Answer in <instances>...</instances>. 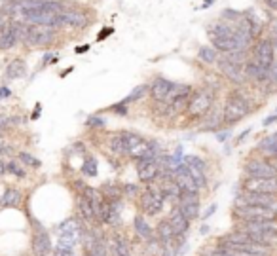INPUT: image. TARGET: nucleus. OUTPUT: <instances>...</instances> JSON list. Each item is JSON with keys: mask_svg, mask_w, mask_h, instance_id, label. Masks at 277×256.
<instances>
[{"mask_svg": "<svg viewBox=\"0 0 277 256\" xmlns=\"http://www.w3.org/2000/svg\"><path fill=\"white\" fill-rule=\"evenodd\" d=\"M224 123L226 125H233L239 120H243L245 116H249V112L253 110L251 108V101L247 95H243L239 89H235L228 95L226 103H224Z\"/></svg>", "mask_w": 277, "mask_h": 256, "instance_id": "1", "label": "nucleus"}, {"mask_svg": "<svg viewBox=\"0 0 277 256\" xmlns=\"http://www.w3.org/2000/svg\"><path fill=\"white\" fill-rule=\"evenodd\" d=\"M209 232V226H201V234H207Z\"/></svg>", "mask_w": 277, "mask_h": 256, "instance_id": "49", "label": "nucleus"}, {"mask_svg": "<svg viewBox=\"0 0 277 256\" xmlns=\"http://www.w3.org/2000/svg\"><path fill=\"white\" fill-rule=\"evenodd\" d=\"M61 19H63V25H68V27L82 28L88 25V17L80 12H74V10H65L61 14Z\"/></svg>", "mask_w": 277, "mask_h": 256, "instance_id": "22", "label": "nucleus"}, {"mask_svg": "<svg viewBox=\"0 0 277 256\" xmlns=\"http://www.w3.org/2000/svg\"><path fill=\"white\" fill-rule=\"evenodd\" d=\"M243 72H245V78L247 80H253V82L262 84L268 69H264L262 65H258L256 61H253V59H249L247 63H245V67H243Z\"/></svg>", "mask_w": 277, "mask_h": 256, "instance_id": "20", "label": "nucleus"}, {"mask_svg": "<svg viewBox=\"0 0 277 256\" xmlns=\"http://www.w3.org/2000/svg\"><path fill=\"white\" fill-rule=\"evenodd\" d=\"M125 256H133V254H125Z\"/></svg>", "mask_w": 277, "mask_h": 256, "instance_id": "50", "label": "nucleus"}, {"mask_svg": "<svg viewBox=\"0 0 277 256\" xmlns=\"http://www.w3.org/2000/svg\"><path fill=\"white\" fill-rule=\"evenodd\" d=\"M30 222H32V245H30L32 252H34V256H48L51 252L50 234L37 218H30Z\"/></svg>", "mask_w": 277, "mask_h": 256, "instance_id": "7", "label": "nucleus"}, {"mask_svg": "<svg viewBox=\"0 0 277 256\" xmlns=\"http://www.w3.org/2000/svg\"><path fill=\"white\" fill-rule=\"evenodd\" d=\"M163 205H165V198H163L160 188L148 186L145 192L141 194V209H143V213L148 214V216L160 214L161 211H163Z\"/></svg>", "mask_w": 277, "mask_h": 256, "instance_id": "6", "label": "nucleus"}, {"mask_svg": "<svg viewBox=\"0 0 277 256\" xmlns=\"http://www.w3.org/2000/svg\"><path fill=\"white\" fill-rule=\"evenodd\" d=\"M197 59L205 65H215L219 63V51L215 50L213 46H201L197 50Z\"/></svg>", "mask_w": 277, "mask_h": 256, "instance_id": "27", "label": "nucleus"}, {"mask_svg": "<svg viewBox=\"0 0 277 256\" xmlns=\"http://www.w3.org/2000/svg\"><path fill=\"white\" fill-rule=\"evenodd\" d=\"M275 44L271 42L270 38H260L256 40L253 46V61H256L258 65H262L264 69H270L271 63L275 61V50H273Z\"/></svg>", "mask_w": 277, "mask_h": 256, "instance_id": "8", "label": "nucleus"}, {"mask_svg": "<svg viewBox=\"0 0 277 256\" xmlns=\"http://www.w3.org/2000/svg\"><path fill=\"white\" fill-rule=\"evenodd\" d=\"M112 110H114V112H120V114H125V112H127V108H125L124 103H120V105H114V107H112Z\"/></svg>", "mask_w": 277, "mask_h": 256, "instance_id": "42", "label": "nucleus"}, {"mask_svg": "<svg viewBox=\"0 0 277 256\" xmlns=\"http://www.w3.org/2000/svg\"><path fill=\"white\" fill-rule=\"evenodd\" d=\"M233 218L237 222L270 220V218H277V211L260 205H235L233 207Z\"/></svg>", "mask_w": 277, "mask_h": 256, "instance_id": "4", "label": "nucleus"}, {"mask_svg": "<svg viewBox=\"0 0 277 256\" xmlns=\"http://www.w3.org/2000/svg\"><path fill=\"white\" fill-rule=\"evenodd\" d=\"M82 171H84V175H86V177H95V175H97V159H95L93 156L86 157Z\"/></svg>", "mask_w": 277, "mask_h": 256, "instance_id": "30", "label": "nucleus"}, {"mask_svg": "<svg viewBox=\"0 0 277 256\" xmlns=\"http://www.w3.org/2000/svg\"><path fill=\"white\" fill-rule=\"evenodd\" d=\"M23 201V194L17 188H8L6 192L2 194L0 198V205L2 207H19V203Z\"/></svg>", "mask_w": 277, "mask_h": 256, "instance_id": "26", "label": "nucleus"}, {"mask_svg": "<svg viewBox=\"0 0 277 256\" xmlns=\"http://www.w3.org/2000/svg\"><path fill=\"white\" fill-rule=\"evenodd\" d=\"M8 173V169H6V164H4V162H2V159H0V178L4 177V175H6Z\"/></svg>", "mask_w": 277, "mask_h": 256, "instance_id": "45", "label": "nucleus"}, {"mask_svg": "<svg viewBox=\"0 0 277 256\" xmlns=\"http://www.w3.org/2000/svg\"><path fill=\"white\" fill-rule=\"evenodd\" d=\"M137 177L141 182L150 184L156 178L160 177V164L156 157H145V159H137Z\"/></svg>", "mask_w": 277, "mask_h": 256, "instance_id": "12", "label": "nucleus"}, {"mask_svg": "<svg viewBox=\"0 0 277 256\" xmlns=\"http://www.w3.org/2000/svg\"><path fill=\"white\" fill-rule=\"evenodd\" d=\"M6 150V142H4V137L0 135V152H4Z\"/></svg>", "mask_w": 277, "mask_h": 256, "instance_id": "47", "label": "nucleus"}, {"mask_svg": "<svg viewBox=\"0 0 277 256\" xmlns=\"http://www.w3.org/2000/svg\"><path fill=\"white\" fill-rule=\"evenodd\" d=\"M215 107V91L211 87H201L192 93V99L186 108V116L190 120H201Z\"/></svg>", "mask_w": 277, "mask_h": 256, "instance_id": "2", "label": "nucleus"}, {"mask_svg": "<svg viewBox=\"0 0 277 256\" xmlns=\"http://www.w3.org/2000/svg\"><path fill=\"white\" fill-rule=\"evenodd\" d=\"M243 192H253V194H271L277 196V177L273 178H251L247 177L241 184Z\"/></svg>", "mask_w": 277, "mask_h": 256, "instance_id": "10", "label": "nucleus"}, {"mask_svg": "<svg viewBox=\"0 0 277 256\" xmlns=\"http://www.w3.org/2000/svg\"><path fill=\"white\" fill-rule=\"evenodd\" d=\"M99 192H101L107 199H110V201H120V199L124 198V190H122V184H118V182H112V180L105 182V184L99 188Z\"/></svg>", "mask_w": 277, "mask_h": 256, "instance_id": "23", "label": "nucleus"}, {"mask_svg": "<svg viewBox=\"0 0 277 256\" xmlns=\"http://www.w3.org/2000/svg\"><path fill=\"white\" fill-rule=\"evenodd\" d=\"M109 146H110V152L114 156H124L125 154V144H124V137L122 133H116L109 139Z\"/></svg>", "mask_w": 277, "mask_h": 256, "instance_id": "28", "label": "nucleus"}, {"mask_svg": "<svg viewBox=\"0 0 277 256\" xmlns=\"http://www.w3.org/2000/svg\"><path fill=\"white\" fill-rule=\"evenodd\" d=\"M173 171H175V182L179 184V188H181L183 192L199 194V186H197V182L194 180V177H192L190 169L186 167V164H179Z\"/></svg>", "mask_w": 277, "mask_h": 256, "instance_id": "13", "label": "nucleus"}, {"mask_svg": "<svg viewBox=\"0 0 277 256\" xmlns=\"http://www.w3.org/2000/svg\"><path fill=\"white\" fill-rule=\"evenodd\" d=\"M235 205H260V207H270L277 211V196L271 194H253V192H243L237 196Z\"/></svg>", "mask_w": 277, "mask_h": 256, "instance_id": "11", "label": "nucleus"}, {"mask_svg": "<svg viewBox=\"0 0 277 256\" xmlns=\"http://www.w3.org/2000/svg\"><path fill=\"white\" fill-rule=\"evenodd\" d=\"M169 222H171V226H173V230H175L177 235H186L190 230V220L184 216L183 213H181V209L179 207H173V211H171V214H169Z\"/></svg>", "mask_w": 277, "mask_h": 256, "instance_id": "19", "label": "nucleus"}, {"mask_svg": "<svg viewBox=\"0 0 277 256\" xmlns=\"http://www.w3.org/2000/svg\"><path fill=\"white\" fill-rule=\"evenodd\" d=\"M25 72H27V65H25V61H23V59H14V61L6 67V78L19 80L25 76Z\"/></svg>", "mask_w": 277, "mask_h": 256, "instance_id": "25", "label": "nucleus"}, {"mask_svg": "<svg viewBox=\"0 0 277 256\" xmlns=\"http://www.w3.org/2000/svg\"><path fill=\"white\" fill-rule=\"evenodd\" d=\"M133 228H135L137 235H141L145 241H148V239H152L154 237V230L150 228V224L146 222V218L143 214H137V216L133 218Z\"/></svg>", "mask_w": 277, "mask_h": 256, "instance_id": "24", "label": "nucleus"}, {"mask_svg": "<svg viewBox=\"0 0 277 256\" xmlns=\"http://www.w3.org/2000/svg\"><path fill=\"white\" fill-rule=\"evenodd\" d=\"M109 35H112V28H105V30H102L101 35L97 36V40H102V38H107Z\"/></svg>", "mask_w": 277, "mask_h": 256, "instance_id": "44", "label": "nucleus"}, {"mask_svg": "<svg viewBox=\"0 0 277 256\" xmlns=\"http://www.w3.org/2000/svg\"><path fill=\"white\" fill-rule=\"evenodd\" d=\"M184 164L190 165V167H197V169L201 171H207V164L199 156H186L184 157Z\"/></svg>", "mask_w": 277, "mask_h": 256, "instance_id": "33", "label": "nucleus"}, {"mask_svg": "<svg viewBox=\"0 0 277 256\" xmlns=\"http://www.w3.org/2000/svg\"><path fill=\"white\" fill-rule=\"evenodd\" d=\"M19 159H21L27 167H32V169H38V167H40V159L32 156L30 152H19Z\"/></svg>", "mask_w": 277, "mask_h": 256, "instance_id": "32", "label": "nucleus"}, {"mask_svg": "<svg viewBox=\"0 0 277 256\" xmlns=\"http://www.w3.org/2000/svg\"><path fill=\"white\" fill-rule=\"evenodd\" d=\"M6 169H8V173H12L15 177H19V178L25 177V169H21V165L17 164V162H8Z\"/></svg>", "mask_w": 277, "mask_h": 256, "instance_id": "34", "label": "nucleus"}, {"mask_svg": "<svg viewBox=\"0 0 277 256\" xmlns=\"http://www.w3.org/2000/svg\"><path fill=\"white\" fill-rule=\"evenodd\" d=\"M245 175L251 178H273L277 177V167L268 159H249L245 167Z\"/></svg>", "mask_w": 277, "mask_h": 256, "instance_id": "9", "label": "nucleus"}, {"mask_svg": "<svg viewBox=\"0 0 277 256\" xmlns=\"http://www.w3.org/2000/svg\"><path fill=\"white\" fill-rule=\"evenodd\" d=\"M154 235L160 239L165 247H169L171 243L175 241V230H173V226H171V222L169 220H160L158 222V226H156V232H154Z\"/></svg>", "mask_w": 277, "mask_h": 256, "instance_id": "21", "label": "nucleus"}, {"mask_svg": "<svg viewBox=\"0 0 277 256\" xmlns=\"http://www.w3.org/2000/svg\"><path fill=\"white\" fill-rule=\"evenodd\" d=\"M146 89H150V87H148V85H145V84L138 85V87H135V89H133V91L129 93V95H127V97H125L122 103H124V105H127V103H133V101L141 99V97H143V95L146 93Z\"/></svg>", "mask_w": 277, "mask_h": 256, "instance_id": "31", "label": "nucleus"}, {"mask_svg": "<svg viewBox=\"0 0 277 256\" xmlns=\"http://www.w3.org/2000/svg\"><path fill=\"white\" fill-rule=\"evenodd\" d=\"M19 42V23H10L0 30V50H12Z\"/></svg>", "mask_w": 277, "mask_h": 256, "instance_id": "17", "label": "nucleus"}, {"mask_svg": "<svg viewBox=\"0 0 277 256\" xmlns=\"http://www.w3.org/2000/svg\"><path fill=\"white\" fill-rule=\"evenodd\" d=\"M239 12H232V10H226L224 12V17H228V19H239Z\"/></svg>", "mask_w": 277, "mask_h": 256, "instance_id": "41", "label": "nucleus"}, {"mask_svg": "<svg viewBox=\"0 0 277 256\" xmlns=\"http://www.w3.org/2000/svg\"><path fill=\"white\" fill-rule=\"evenodd\" d=\"M167 256H169V254H167Z\"/></svg>", "mask_w": 277, "mask_h": 256, "instance_id": "51", "label": "nucleus"}, {"mask_svg": "<svg viewBox=\"0 0 277 256\" xmlns=\"http://www.w3.org/2000/svg\"><path fill=\"white\" fill-rule=\"evenodd\" d=\"M12 97V89L10 87H0V99H8Z\"/></svg>", "mask_w": 277, "mask_h": 256, "instance_id": "40", "label": "nucleus"}, {"mask_svg": "<svg viewBox=\"0 0 277 256\" xmlns=\"http://www.w3.org/2000/svg\"><path fill=\"white\" fill-rule=\"evenodd\" d=\"M173 85H175V82L158 76V78H154V82L150 84V91L148 93H150V97H152L156 103H165L171 89H173Z\"/></svg>", "mask_w": 277, "mask_h": 256, "instance_id": "15", "label": "nucleus"}, {"mask_svg": "<svg viewBox=\"0 0 277 256\" xmlns=\"http://www.w3.org/2000/svg\"><path fill=\"white\" fill-rule=\"evenodd\" d=\"M177 207L181 209V213H183L190 222L199 218V194L183 192L181 194V201H179Z\"/></svg>", "mask_w": 277, "mask_h": 256, "instance_id": "14", "label": "nucleus"}, {"mask_svg": "<svg viewBox=\"0 0 277 256\" xmlns=\"http://www.w3.org/2000/svg\"><path fill=\"white\" fill-rule=\"evenodd\" d=\"M264 2H266L271 10H277V0H264Z\"/></svg>", "mask_w": 277, "mask_h": 256, "instance_id": "46", "label": "nucleus"}, {"mask_svg": "<svg viewBox=\"0 0 277 256\" xmlns=\"http://www.w3.org/2000/svg\"><path fill=\"white\" fill-rule=\"evenodd\" d=\"M57 245L59 247H65V249H73L78 245V239H73V237H59L57 239Z\"/></svg>", "mask_w": 277, "mask_h": 256, "instance_id": "37", "label": "nucleus"}, {"mask_svg": "<svg viewBox=\"0 0 277 256\" xmlns=\"http://www.w3.org/2000/svg\"><path fill=\"white\" fill-rule=\"evenodd\" d=\"M215 211H217V205H211V207H209V209H207V211L203 213V218H209V216H211V214L215 213Z\"/></svg>", "mask_w": 277, "mask_h": 256, "instance_id": "43", "label": "nucleus"}, {"mask_svg": "<svg viewBox=\"0 0 277 256\" xmlns=\"http://www.w3.org/2000/svg\"><path fill=\"white\" fill-rule=\"evenodd\" d=\"M271 123H277V114H273V116H268V118L262 121L264 127H268V125H271Z\"/></svg>", "mask_w": 277, "mask_h": 256, "instance_id": "39", "label": "nucleus"}, {"mask_svg": "<svg viewBox=\"0 0 277 256\" xmlns=\"http://www.w3.org/2000/svg\"><path fill=\"white\" fill-rule=\"evenodd\" d=\"M88 50H89V46H82V48L76 50V53H84V51H88Z\"/></svg>", "mask_w": 277, "mask_h": 256, "instance_id": "48", "label": "nucleus"}, {"mask_svg": "<svg viewBox=\"0 0 277 256\" xmlns=\"http://www.w3.org/2000/svg\"><path fill=\"white\" fill-rule=\"evenodd\" d=\"M53 256H76V254H74L73 249H65V247H59V245H55V249H53Z\"/></svg>", "mask_w": 277, "mask_h": 256, "instance_id": "38", "label": "nucleus"}, {"mask_svg": "<svg viewBox=\"0 0 277 256\" xmlns=\"http://www.w3.org/2000/svg\"><path fill=\"white\" fill-rule=\"evenodd\" d=\"M125 144V154L129 157L137 159H145V157H156V150H154L152 142L146 141L145 137L137 135L133 131H122Z\"/></svg>", "mask_w": 277, "mask_h": 256, "instance_id": "3", "label": "nucleus"}, {"mask_svg": "<svg viewBox=\"0 0 277 256\" xmlns=\"http://www.w3.org/2000/svg\"><path fill=\"white\" fill-rule=\"evenodd\" d=\"M219 69L233 84L241 85V84H245V80H247L245 78V72H243V67H237V65L230 63L226 57H224V59H219Z\"/></svg>", "mask_w": 277, "mask_h": 256, "instance_id": "16", "label": "nucleus"}, {"mask_svg": "<svg viewBox=\"0 0 277 256\" xmlns=\"http://www.w3.org/2000/svg\"><path fill=\"white\" fill-rule=\"evenodd\" d=\"M55 40V30L51 27H38V25H27V35L23 44L30 48H44Z\"/></svg>", "mask_w": 277, "mask_h": 256, "instance_id": "5", "label": "nucleus"}, {"mask_svg": "<svg viewBox=\"0 0 277 256\" xmlns=\"http://www.w3.org/2000/svg\"><path fill=\"white\" fill-rule=\"evenodd\" d=\"M82 234H84V228L80 226L78 218H74V216H71V218L63 220L61 224H59V228H57V235H59V237H73V239H78V241H80V235Z\"/></svg>", "mask_w": 277, "mask_h": 256, "instance_id": "18", "label": "nucleus"}, {"mask_svg": "<svg viewBox=\"0 0 277 256\" xmlns=\"http://www.w3.org/2000/svg\"><path fill=\"white\" fill-rule=\"evenodd\" d=\"M122 190H124V198H135L138 194L137 184H131V182H124V184H122Z\"/></svg>", "mask_w": 277, "mask_h": 256, "instance_id": "36", "label": "nucleus"}, {"mask_svg": "<svg viewBox=\"0 0 277 256\" xmlns=\"http://www.w3.org/2000/svg\"><path fill=\"white\" fill-rule=\"evenodd\" d=\"M86 125H88V127L99 129V127H105V125H107V120L101 118V116H89L88 120H86Z\"/></svg>", "mask_w": 277, "mask_h": 256, "instance_id": "35", "label": "nucleus"}, {"mask_svg": "<svg viewBox=\"0 0 277 256\" xmlns=\"http://www.w3.org/2000/svg\"><path fill=\"white\" fill-rule=\"evenodd\" d=\"M262 84L270 85V87H275V85H277V59L271 63L270 69H268V72H266V78H264Z\"/></svg>", "mask_w": 277, "mask_h": 256, "instance_id": "29", "label": "nucleus"}]
</instances>
